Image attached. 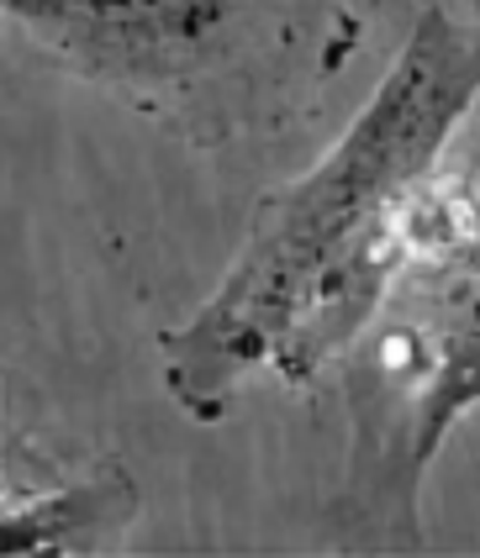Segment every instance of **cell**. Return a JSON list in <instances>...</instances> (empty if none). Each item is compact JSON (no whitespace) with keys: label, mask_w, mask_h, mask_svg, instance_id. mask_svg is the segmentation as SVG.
Returning <instances> with one entry per match:
<instances>
[{"label":"cell","mask_w":480,"mask_h":558,"mask_svg":"<svg viewBox=\"0 0 480 558\" xmlns=\"http://www.w3.org/2000/svg\"><path fill=\"white\" fill-rule=\"evenodd\" d=\"M480 111V22L417 0L396 63L327 154L269 190L223 284L159 338L164 390L217 422L243 379L312 385L381 311L401 264V211Z\"/></svg>","instance_id":"1"},{"label":"cell","mask_w":480,"mask_h":558,"mask_svg":"<svg viewBox=\"0 0 480 558\" xmlns=\"http://www.w3.org/2000/svg\"><path fill=\"white\" fill-rule=\"evenodd\" d=\"M0 22L185 148L286 126L364 37L349 0H0Z\"/></svg>","instance_id":"2"},{"label":"cell","mask_w":480,"mask_h":558,"mask_svg":"<svg viewBox=\"0 0 480 558\" xmlns=\"http://www.w3.org/2000/svg\"><path fill=\"white\" fill-rule=\"evenodd\" d=\"M353 527L417 543V490L448 427L480 405V158L439 163L401 211V264L344 353Z\"/></svg>","instance_id":"3"},{"label":"cell","mask_w":480,"mask_h":558,"mask_svg":"<svg viewBox=\"0 0 480 558\" xmlns=\"http://www.w3.org/2000/svg\"><path fill=\"white\" fill-rule=\"evenodd\" d=\"M137 485L132 474L111 469L85 485H64L53 496L22 500L0 511V554H91L106 537L132 527Z\"/></svg>","instance_id":"4"}]
</instances>
